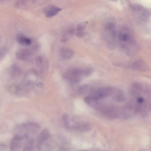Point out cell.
<instances>
[{"label": "cell", "instance_id": "obj_1", "mask_svg": "<svg viewBox=\"0 0 151 151\" xmlns=\"http://www.w3.org/2000/svg\"><path fill=\"white\" fill-rule=\"evenodd\" d=\"M118 37L121 47L128 55H131L135 48V42L129 29L123 27L119 31Z\"/></svg>", "mask_w": 151, "mask_h": 151}, {"label": "cell", "instance_id": "obj_2", "mask_svg": "<svg viewBox=\"0 0 151 151\" xmlns=\"http://www.w3.org/2000/svg\"><path fill=\"white\" fill-rule=\"evenodd\" d=\"M102 31L107 47L111 50L114 49L116 47L117 33L114 21L112 20L106 21L104 24Z\"/></svg>", "mask_w": 151, "mask_h": 151}, {"label": "cell", "instance_id": "obj_3", "mask_svg": "<svg viewBox=\"0 0 151 151\" xmlns=\"http://www.w3.org/2000/svg\"><path fill=\"white\" fill-rule=\"evenodd\" d=\"M40 128L36 123L29 122L23 123L17 127V133L20 135L23 139H27L30 136L36 132Z\"/></svg>", "mask_w": 151, "mask_h": 151}, {"label": "cell", "instance_id": "obj_4", "mask_svg": "<svg viewBox=\"0 0 151 151\" xmlns=\"http://www.w3.org/2000/svg\"><path fill=\"white\" fill-rule=\"evenodd\" d=\"M116 89V88L112 86H105L96 88H93L88 96L100 100L112 96Z\"/></svg>", "mask_w": 151, "mask_h": 151}, {"label": "cell", "instance_id": "obj_5", "mask_svg": "<svg viewBox=\"0 0 151 151\" xmlns=\"http://www.w3.org/2000/svg\"><path fill=\"white\" fill-rule=\"evenodd\" d=\"M104 117L110 119L118 118L119 116V109L111 105L102 104L98 111Z\"/></svg>", "mask_w": 151, "mask_h": 151}, {"label": "cell", "instance_id": "obj_6", "mask_svg": "<svg viewBox=\"0 0 151 151\" xmlns=\"http://www.w3.org/2000/svg\"><path fill=\"white\" fill-rule=\"evenodd\" d=\"M130 92L131 95L135 98L142 96L143 94L145 93L149 95L150 91L141 83L138 82H134L132 83L130 88Z\"/></svg>", "mask_w": 151, "mask_h": 151}, {"label": "cell", "instance_id": "obj_7", "mask_svg": "<svg viewBox=\"0 0 151 151\" xmlns=\"http://www.w3.org/2000/svg\"><path fill=\"white\" fill-rule=\"evenodd\" d=\"M91 129V126L89 123L84 122H74L71 121L70 127V129L83 132H88Z\"/></svg>", "mask_w": 151, "mask_h": 151}, {"label": "cell", "instance_id": "obj_8", "mask_svg": "<svg viewBox=\"0 0 151 151\" xmlns=\"http://www.w3.org/2000/svg\"><path fill=\"white\" fill-rule=\"evenodd\" d=\"M24 139L19 135L15 134L12 138L10 144L11 151H19L21 149Z\"/></svg>", "mask_w": 151, "mask_h": 151}, {"label": "cell", "instance_id": "obj_9", "mask_svg": "<svg viewBox=\"0 0 151 151\" xmlns=\"http://www.w3.org/2000/svg\"><path fill=\"white\" fill-rule=\"evenodd\" d=\"M61 10V9L54 5L48 6L44 9L45 16L48 18L52 17L57 14Z\"/></svg>", "mask_w": 151, "mask_h": 151}, {"label": "cell", "instance_id": "obj_10", "mask_svg": "<svg viewBox=\"0 0 151 151\" xmlns=\"http://www.w3.org/2000/svg\"><path fill=\"white\" fill-rule=\"evenodd\" d=\"M84 100L87 104L97 111L102 104L99 100L88 96L85 97Z\"/></svg>", "mask_w": 151, "mask_h": 151}, {"label": "cell", "instance_id": "obj_11", "mask_svg": "<svg viewBox=\"0 0 151 151\" xmlns=\"http://www.w3.org/2000/svg\"><path fill=\"white\" fill-rule=\"evenodd\" d=\"M131 68L137 70L146 72L148 70V67L143 60H139L134 62L131 65Z\"/></svg>", "mask_w": 151, "mask_h": 151}, {"label": "cell", "instance_id": "obj_12", "mask_svg": "<svg viewBox=\"0 0 151 151\" xmlns=\"http://www.w3.org/2000/svg\"><path fill=\"white\" fill-rule=\"evenodd\" d=\"M113 99L117 102L122 103L126 100V97L123 92L119 89H116L114 93L112 95Z\"/></svg>", "mask_w": 151, "mask_h": 151}, {"label": "cell", "instance_id": "obj_13", "mask_svg": "<svg viewBox=\"0 0 151 151\" xmlns=\"http://www.w3.org/2000/svg\"><path fill=\"white\" fill-rule=\"evenodd\" d=\"M75 32V29L73 27L67 28L62 33L61 41L63 42H65L68 41L74 34Z\"/></svg>", "mask_w": 151, "mask_h": 151}, {"label": "cell", "instance_id": "obj_14", "mask_svg": "<svg viewBox=\"0 0 151 151\" xmlns=\"http://www.w3.org/2000/svg\"><path fill=\"white\" fill-rule=\"evenodd\" d=\"M74 55V52L71 49L63 47L60 50V55L65 59H68L71 58Z\"/></svg>", "mask_w": 151, "mask_h": 151}, {"label": "cell", "instance_id": "obj_15", "mask_svg": "<svg viewBox=\"0 0 151 151\" xmlns=\"http://www.w3.org/2000/svg\"><path fill=\"white\" fill-rule=\"evenodd\" d=\"M86 24L84 22L79 23L76 27V35L79 37H82L84 35Z\"/></svg>", "mask_w": 151, "mask_h": 151}, {"label": "cell", "instance_id": "obj_16", "mask_svg": "<svg viewBox=\"0 0 151 151\" xmlns=\"http://www.w3.org/2000/svg\"><path fill=\"white\" fill-rule=\"evenodd\" d=\"M17 40L18 42L22 45H29L31 43L30 39L22 35H19L17 37Z\"/></svg>", "mask_w": 151, "mask_h": 151}, {"label": "cell", "instance_id": "obj_17", "mask_svg": "<svg viewBox=\"0 0 151 151\" xmlns=\"http://www.w3.org/2000/svg\"><path fill=\"white\" fill-rule=\"evenodd\" d=\"M93 88L88 85H85L81 86L78 89V92L82 94L87 93L88 95L90 93Z\"/></svg>", "mask_w": 151, "mask_h": 151}, {"label": "cell", "instance_id": "obj_18", "mask_svg": "<svg viewBox=\"0 0 151 151\" xmlns=\"http://www.w3.org/2000/svg\"><path fill=\"white\" fill-rule=\"evenodd\" d=\"M34 146V139L32 138H31L25 144L22 151H33Z\"/></svg>", "mask_w": 151, "mask_h": 151}, {"label": "cell", "instance_id": "obj_19", "mask_svg": "<svg viewBox=\"0 0 151 151\" xmlns=\"http://www.w3.org/2000/svg\"><path fill=\"white\" fill-rule=\"evenodd\" d=\"M9 73L10 77L14 78L19 76L21 73V70L17 66H14L12 68Z\"/></svg>", "mask_w": 151, "mask_h": 151}, {"label": "cell", "instance_id": "obj_20", "mask_svg": "<svg viewBox=\"0 0 151 151\" xmlns=\"http://www.w3.org/2000/svg\"><path fill=\"white\" fill-rule=\"evenodd\" d=\"M19 52L20 54L18 56L21 59H24L30 56L32 54L31 52L29 49H24L22 50Z\"/></svg>", "mask_w": 151, "mask_h": 151}, {"label": "cell", "instance_id": "obj_21", "mask_svg": "<svg viewBox=\"0 0 151 151\" xmlns=\"http://www.w3.org/2000/svg\"><path fill=\"white\" fill-rule=\"evenodd\" d=\"M93 72V70L91 68L84 69L83 76L88 77L90 76Z\"/></svg>", "mask_w": 151, "mask_h": 151}, {"label": "cell", "instance_id": "obj_22", "mask_svg": "<svg viewBox=\"0 0 151 151\" xmlns=\"http://www.w3.org/2000/svg\"><path fill=\"white\" fill-rule=\"evenodd\" d=\"M44 59L42 56H38L36 59V63L38 67H41L43 65Z\"/></svg>", "mask_w": 151, "mask_h": 151}, {"label": "cell", "instance_id": "obj_23", "mask_svg": "<svg viewBox=\"0 0 151 151\" xmlns=\"http://www.w3.org/2000/svg\"><path fill=\"white\" fill-rule=\"evenodd\" d=\"M6 149V145L4 143L0 142V151H5Z\"/></svg>", "mask_w": 151, "mask_h": 151}, {"label": "cell", "instance_id": "obj_24", "mask_svg": "<svg viewBox=\"0 0 151 151\" xmlns=\"http://www.w3.org/2000/svg\"><path fill=\"white\" fill-rule=\"evenodd\" d=\"M43 84L41 83H39L37 84V86L39 88H42L43 86Z\"/></svg>", "mask_w": 151, "mask_h": 151}]
</instances>
